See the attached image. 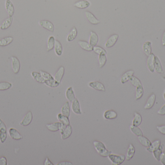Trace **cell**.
I'll return each instance as SVG.
<instances>
[{"instance_id":"cell-2","label":"cell","mask_w":165,"mask_h":165,"mask_svg":"<svg viewBox=\"0 0 165 165\" xmlns=\"http://www.w3.org/2000/svg\"><path fill=\"white\" fill-rule=\"evenodd\" d=\"M109 160L112 164L114 165H120L122 164L126 160V156L124 155L112 154L111 153L108 157Z\"/></svg>"},{"instance_id":"cell-55","label":"cell","mask_w":165,"mask_h":165,"mask_svg":"<svg viewBox=\"0 0 165 165\" xmlns=\"http://www.w3.org/2000/svg\"></svg>"},{"instance_id":"cell-14","label":"cell","mask_w":165,"mask_h":165,"mask_svg":"<svg viewBox=\"0 0 165 165\" xmlns=\"http://www.w3.org/2000/svg\"><path fill=\"white\" fill-rule=\"evenodd\" d=\"M5 8L9 17H12L15 13V7L12 2L10 0H6Z\"/></svg>"},{"instance_id":"cell-49","label":"cell","mask_w":165,"mask_h":165,"mask_svg":"<svg viewBox=\"0 0 165 165\" xmlns=\"http://www.w3.org/2000/svg\"><path fill=\"white\" fill-rule=\"evenodd\" d=\"M7 161L6 157H0V165H7Z\"/></svg>"},{"instance_id":"cell-25","label":"cell","mask_w":165,"mask_h":165,"mask_svg":"<svg viewBox=\"0 0 165 165\" xmlns=\"http://www.w3.org/2000/svg\"><path fill=\"white\" fill-rule=\"evenodd\" d=\"M143 118L139 113L135 112L134 114V118L132 121V125L134 126H139L142 124Z\"/></svg>"},{"instance_id":"cell-40","label":"cell","mask_w":165,"mask_h":165,"mask_svg":"<svg viewBox=\"0 0 165 165\" xmlns=\"http://www.w3.org/2000/svg\"><path fill=\"white\" fill-rule=\"evenodd\" d=\"M143 93H144V89L143 85L136 88L135 100H138L140 99L143 97Z\"/></svg>"},{"instance_id":"cell-1","label":"cell","mask_w":165,"mask_h":165,"mask_svg":"<svg viewBox=\"0 0 165 165\" xmlns=\"http://www.w3.org/2000/svg\"><path fill=\"white\" fill-rule=\"evenodd\" d=\"M93 145L98 154L103 157H108L112 153V151L107 150L106 146L102 142L95 140L93 142Z\"/></svg>"},{"instance_id":"cell-36","label":"cell","mask_w":165,"mask_h":165,"mask_svg":"<svg viewBox=\"0 0 165 165\" xmlns=\"http://www.w3.org/2000/svg\"><path fill=\"white\" fill-rule=\"evenodd\" d=\"M55 52L57 55L60 56L62 53L63 47L61 43L59 41L55 40L54 46Z\"/></svg>"},{"instance_id":"cell-41","label":"cell","mask_w":165,"mask_h":165,"mask_svg":"<svg viewBox=\"0 0 165 165\" xmlns=\"http://www.w3.org/2000/svg\"><path fill=\"white\" fill-rule=\"evenodd\" d=\"M44 84L46 86L50 88H56L58 87L60 85V83L55 81L54 78L53 79L48 80V81H45Z\"/></svg>"},{"instance_id":"cell-9","label":"cell","mask_w":165,"mask_h":165,"mask_svg":"<svg viewBox=\"0 0 165 165\" xmlns=\"http://www.w3.org/2000/svg\"><path fill=\"white\" fill-rule=\"evenodd\" d=\"M119 36V35L117 34L112 35L106 42L105 45V47L108 49L112 47L118 40Z\"/></svg>"},{"instance_id":"cell-11","label":"cell","mask_w":165,"mask_h":165,"mask_svg":"<svg viewBox=\"0 0 165 165\" xmlns=\"http://www.w3.org/2000/svg\"><path fill=\"white\" fill-rule=\"evenodd\" d=\"M85 15L87 20L90 23L93 25H97L100 23V21L96 18V17L92 13L89 11H86L85 12Z\"/></svg>"},{"instance_id":"cell-31","label":"cell","mask_w":165,"mask_h":165,"mask_svg":"<svg viewBox=\"0 0 165 165\" xmlns=\"http://www.w3.org/2000/svg\"><path fill=\"white\" fill-rule=\"evenodd\" d=\"M57 118L61 124L65 126H68L69 125H70V122L69 117L63 115L61 113L58 114Z\"/></svg>"},{"instance_id":"cell-13","label":"cell","mask_w":165,"mask_h":165,"mask_svg":"<svg viewBox=\"0 0 165 165\" xmlns=\"http://www.w3.org/2000/svg\"><path fill=\"white\" fill-rule=\"evenodd\" d=\"M134 71L132 70H128L124 73L120 78L121 83L122 84H125V83L128 81L129 79H131V78L134 76Z\"/></svg>"},{"instance_id":"cell-47","label":"cell","mask_w":165,"mask_h":165,"mask_svg":"<svg viewBox=\"0 0 165 165\" xmlns=\"http://www.w3.org/2000/svg\"><path fill=\"white\" fill-rule=\"evenodd\" d=\"M157 129L160 133L165 135V125L161 126H157Z\"/></svg>"},{"instance_id":"cell-50","label":"cell","mask_w":165,"mask_h":165,"mask_svg":"<svg viewBox=\"0 0 165 165\" xmlns=\"http://www.w3.org/2000/svg\"><path fill=\"white\" fill-rule=\"evenodd\" d=\"M159 161L161 164L165 165V153H162L160 157Z\"/></svg>"},{"instance_id":"cell-38","label":"cell","mask_w":165,"mask_h":165,"mask_svg":"<svg viewBox=\"0 0 165 165\" xmlns=\"http://www.w3.org/2000/svg\"><path fill=\"white\" fill-rule=\"evenodd\" d=\"M55 39L53 36H50L47 41V52H50L54 48Z\"/></svg>"},{"instance_id":"cell-34","label":"cell","mask_w":165,"mask_h":165,"mask_svg":"<svg viewBox=\"0 0 165 165\" xmlns=\"http://www.w3.org/2000/svg\"><path fill=\"white\" fill-rule=\"evenodd\" d=\"M33 78V79L35 81H36L37 82L40 83H44L45 80L42 76V75L40 73L37 72H32L31 74Z\"/></svg>"},{"instance_id":"cell-33","label":"cell","mask_w":165,"mask_h":165,"mask_svg":"<svg viewBox=\"0 0 165 165\" xmlns=\"http://www.w3.org/2000/svg\"><path fill=\"white\" fill-rule=\"evenodd\" d=\"M14 40V38L12 36H7L2 38L0 40V47H6L8 46L12 43Z\"/></svg>"},{"instance_id":"cell-28","label":"cell","mask_w":165,"mask_h":165,"mask_svg":"<svg viewBox=\"0 0 165 165\" xmlns=\"http://www.w3.org/2000/svg\"><path fill=\"white\" fill-rule=\"evenodd\" d=\"M161 144L160 140H155L153 142H152L151 145L149 147L146 148V150L148 152L153 153V152L157 150L160 147V146Z\"/></svg>"},{"instance_id":"cell-52","label":"cell","mask_w":165,"mask_h":165,"mask_svg":"<svg viewBox=\"0 0 165 165\" xmlns=\"http://www.w3.org/2000/svg\"><path fill=\"white\" fill-rule=\"evenodd\" d=\"M44 165H53L54 164L52 163L51 161H50L48 157H46V160L44 161Z\"/></svg>"},{"instance_id":"cell-10","label":"cell","mask_w":165,"mask_h":165,"mask_svg":"<svg viewBox=\"0 0 165 165\" xmlns=\"http://www.w3.org/2000/svg\"><path fill=\"white\" fill-rule=\"evenodd\" d=\"M72 110L74 113L77 115L82 114L81 110L80 104L77 99L75 98L72 103Z\"/></svg>"},{"instance_id":"cell-26","label":"cell","mask_w":165,"mask_h":165,"mask_svg":"<svg viewBox=\"0 0 165 165\" xmlns=\"http://www.w3.org/2000/svg\"><path fill=\"white\" fill-rule=\"evenodd\" d=\"M154 71L158 74H162L163 72V69L161 61L157 56H155Z\"/></svg>"},{"instance_id":"cell-54","label":"cell","mask_w":165,"mask_h":165,"mask_svg":"<svg viewBox=\"0 0 165 165\" xmlns=\"http://www.w3.org/2000/svg\"><path fill=\"white\" fill-rule=\"evenodd\" d=\"M163 98H164V100L165 101V93H164V94H163Z\"/></svg>"},{"instance_id":"cell-20","label":"cell","mask_w":165,"mask_h":165,"mask_svg":"<svg viewBox=\"0 0 165 165\" xmlns=\"http://www.w3.org/2000/svg\"><path fill=\"white\" fill-rule=\"evenodd\" d=\"M65 73V68L63 66L60 67L55 75L54 79L58 83H60Z\"/></svg>"},{"instance_id":"cell-48","label":"cell","mask_w":165,"mask_h":165,"mask_svg":"<svg viewBox=\"0 0 165 165\" xmlns=\"http://www.w3.org/2000/svg\"><path fill=\"white\" fill-rule=\"evenodd\" d=\"M157 114L162 116L165 115V104H164V105L158 110Z\"/></svg>"},{"instance_id":"cell-15","label":"cell","mask_w":165,"mask_h":165,"mask_svg":"<svg viewBox=\"0 0 165 165\" xmlns=\"http://www.w3.org/2000/svg\"><path fill=\"white\" fill-rule=\"evenodd\" d=\"M99 36L97 34L93 31H90V37L89 40V43L90 44V45L92 47L97 46V45L99 42Z\"/></svg>"},{"instance_id":"cell-4","label":"cell","mask_w":165,"mask_h":165,"mask_svg":"<svg viewBox=\"0 0 165 165\" xmlns=\"http://www.w3.org/2000/svg\"><path fill=\"white\" fill-rule=\"evenodd\" d=\"M155 56L153 53L148 56L147 60V67L149 71L151 73L154 72V62H155Z\"/></svg>"},{"instance_id":"cell-24","label":"cell","mask_w":165,"mask_h":165,"mask_svg":"<svg viewBox=\"0 0 165 165\" xmlns=\"http://www.w3.org/2000/svg\"><path fill=\"white\" fill-rule=\"evenodd\" d=\"M13 18L12 17H9L3 21V23L0 26V30H6L8 29L12 24Z\"/></svg>"},{"instance_id":"cell-32","label":"cell","mask_w":165,"mask_h":165,"mask_svg":"<svg viewBox=\"0 0 165 165\" xmlns=\"http://www.w3.org/2000/svg\"><path fill=\"white\" fill-rule=\"evenodd\" d=\"M138 137V140H139L140 143L144 147L147 148L151 145V142L145 137H144L143 136H139Z\"/></svg>"},{"instance_id":"cell-18","label":"cell","mask_w":165,"mask_h":165,"mask_svg":"<svg viewBox=\"0 0 165 165\" xmlns=\"http://www.w3.org/2000/svg\"><path fill=\"white\" fill-rule=\"evenodd\" d=\"M46 128L51 132H55L60 130L61 126V123L60 122H57L52 124H47Z\"/></svg>"},{"instance_id":"cell-44","label":"cell","mask_w":165,"mask_h":165,"mask_svg":"<svg viewBox=\"0 0 165 165\" xmlns=\"http://www.w3.org/2000/svg\"><path fill=\"white\" fill-rule=\"evenodd\" d=\"M93 51L96 53V54L98 55L100 54H107V52L105 49H103V47H100V46H95L93 47Z\"/></svg>"},{"instance_id":"cell-30","label":"cell","mask_w":165,"mask_h":165,"mask_svg":"<svg viewBox=\"0 0 165 165\" xmlns=\"http://www.w3.org/2000/svg\"><path fill=\"white\" fill-rule=\"evenodd\" d=\"M60 111H61V113L62 114L69 117L70 114H71V109H70L69 103L68 102H66L62 106Z\"/></svg>"},{"instance_id":"cell-39","label":"cell","mask_w":165,"mask_h":165,"mask_svg":"<svg viewBox=\"0 0 165 165\" xmlns=\"http://www.w3.org/2000/svg\"><path fill=\"white\" fill-rule=\"evenodd\" d=\"M163 146L161 144L160 147L158 148L157 150H155L153 152V155L155 158V160L157 161H159L160 157L163 153Z\"/></svg>"},{"instance_id":"cell-17","label":"cell","mask_w":165,"mask_h":165,"mask_svg":"<svg viewBox=\"0 0 165 165\" xmlns=\"http://www.w3.org/2000/svg\"><path fill=\"white\" fill-rule=\"evenodd\" d=\"M155 100H156V96L154 93H152L150 96V97H149L145 105L144 106V109L150 110L151 108H152L153 106H154Z\"/></svg>"},{"instance_id":"cell-51","label":"cell","mask_w":165,"mask_h":165,"mask_svg":"<svg viewBox=\"0 0 165 165\" xmlns=\"http://www.w3.org/2000/svg\"><path fill=\"white\" fill-rule=\"evenodd\" d=\"M74 164L71 162H68V161H63V162H61L59 163L58 164H57V165H74Z\"/></svg>"},{"instance_id":"cell-19","label":"cell","mask_w":165,"mask_h":165,"mask_svg":"<svg viewBox=\"0 0 165 165\" xmlns=\"http://www.w3.org/2000/svg\"><path fill=\"white\" fill-rule=\"evenodd\" d=\"M72 126H71L70 125H69L67 126L64 131L61 133H60L61 135V139L63 140H65L68 139L72 135Z\"/></svg>"},{"instance_id":"cell-3","label":"cell","mask_w":165,"mask_h":165,"mask_svg":"<svg viewBox=\"0 0 165 165\" xmlns=\"http://www.w3.org/2000/svg\"><path fill=\"white\" fill-rule=\"evenodd\" d=\"M7 128L4 122L0 119V142L4 143L7 139Z\"/></svg>"},{"instance_id":"cell-42","label":"cell","mask_w":165,"mask_h":165,"mask_svg":"<svg viewBox=\"0 0 165 165\" xmlns=\"http://www.w3.org/2000/svg\"><path fill=\"white\" fill-rule=\"evenodd\" d=\"M99 67L100 68H103L104 65H105L107 62V56L106 54H100L99 55Z\"/></svg>"},{"instance_id":"cell-22","label":"cell","mask_w":165,"mask_h":165,"mask_svg":"<svg viewBox=\"0 0 165 165\" xmlns=\"http://www.w3.org/2000/svg\"><path fill=\"white\" fill-rule=\"evenodd\" d=\"M65 96L67 99L72 102L76 98L72 87H69L67 88L66 91Z\"/></svg>"},{"instance_id":"cell-46","label":"cell","mask_w":165,"mask_h":165,"mask_svg":"<svg viewBox=\"0 0 165 165\" xmlns=\"http://www.w3.org/2000/svg\"><path fill=\"white\" fill-rule=\"evenodd\" d=\"M40 73L42 75V76L43 77L45 81H48V80L53 79L54 78H53V76H52L50 74L46 72H45V71H40Z\"/></svg>"},{"instance_id":"cell-43","label":"cell","mask_w":165,"mask_h":165,"mask_svg":"<svg viewBox=\"0 0 165 165\" xmlns=\"http://www.w3.org/2000/svg\"><path fill=\"white\" fill-rule=\"evenodd\" d=\"M129 82H131V84L135 87L137 88L139 86L143 85L140 80L138 78H137L136 76H133L131 78V79H129Z\"/></svg>"},{"instance_id":"cell-21","label":"cell","mask_w":165,"mask_h":165,"mask_svg":"<svg viewBox=\"0 0 165 165\" xmlns=\"http://www.w3.org/2000/svg\"><path fill=\"white\" fill-rule=\"evenodd\" d=\"M135 151H136V150H135L134 146L132 144H130L129 147L128 148L127 152H126V159L128 161L131 160L134 156Z\"/></svg>"},{"instance_id":"cell-16","label":"cell","mask_w":165,"mask_h":165,"mask_svg":"<svg viewBox=\"0 0 165 165\" xmlns=\"http://www.w3.org/2000/svg\"><path fill=\"white\" fill-rule=\"evenodd\" d=\"M117 112L114 110H107L103 113V117L106 120H111L116 119L117 117Z\"/></svg>"},{"instance_id":"cell-5","label":"cell","mask_w":165,"mask_h":165,"mask_svg":"<svg viewBox=\"0 0 165 165\" xmlns=\"http://www.w3.org/2000/svg\"><path fill=\"white\" fill-rule=\"evenodd\" d=\"M11 64H12V68L14 73L15 74H18L20 72V60L15 56H12Z\"/></svg>"},{"instance_id":"cell-29","label":"cell","mask_w":165,"mask_h":165,"mask_svg":"<svg viewBox=\"0 0 165 165\" xmlns=\"http://www.w3.org/2000/svg\"><path fill=\"white\" fill-rule=\"evenodd\" d=\"M143 50L147 56L152 53V43L150 41L145 42L143 46Z\"/></svg>"},{"instance_id":"cell-37","label":"cell","mask_w":165,"mask_h":165,"mask_svg":"<svg viewBox=\"0 0 165 165\" xmlns=\"http://www.w3.org/2000/svg\"><path fill=\"white\" fill-rule=\"evenodd\" d=\"M130 130L133 134H134L137 137L143 136V132L139 127V126H134L133 125H131L130 126Z\"/></svg>"},{"instance_id":"cell-45","label":"cell","mask_w":165,"mask_h":165,"mask_svg":"<svg viewBox=\"0 0 165 165\" xmlns=\"http://www.w3.org/2000/svg\"><path fill=\"white\" fill-rule=\"evenodd\" d=\"M12 84L9 82H0V91H6L12 87Z\"/></svg>"},{"instance_id":"cell-53","label":"cell","mask_w":165,"mask_h":165,"mask_svg":"<svg viewBox=\"0 0 165 165\" xmlns=\"http://www.w3.org/2000/svg\"><path fill=\"white\" fill-rule=\"evenodd\" d=\"M162 46H165V31L163 33L162 38Z\"/></svg>"},{"instance_id":"cell-8","label":"cell","mask_w":165,"mask_h":165,"mask_svg":"<svg viewBox=\"0 0 165 165\" xmlns=\"http://www.w3.org/2000/svg\"><path fill=\"white\" fill-rule=\"evenodd\" d=\"M89 87L92 89L100 91V92H105V87L103 83L100 81H92L88 83Z\"/></svg>"},{"instance_id":"cell-12","label":"cell","mask_w":165,"mask_h":165,"mask_svg":"<svg viewBox=\"0 0 165 165\" xmlns=\"http://www.w3.org/2000/svg\"><path fill=\"white\" fill-rule=\"evenodd\" d=\"M9 135L13 140H20L23 139V137L19 133L18 131L15 129L14 128H10L9 129Z\"/></svg>"},{"instance_id":"cell-23","label":"cell","mask_w":165,"mask_h":165,"mask_svg":"<svg viewBox=\"0 0 165 165\" xmlns=\"http://www.w3.org/2000/svg\"><path fill=\"white\" fill-rule=\"evenodd\" d=\"M90 5V3L86 0H81L77 1L74 4V6L78 8L84 9L88 7Z\"/></svg>"},{"instance_id":"cell-7","label":"cell","mask_w":165,"mask_h":165,"mask_svg":"<svg viewBox=\"0 0 165 165\" xmlns=\"http://www.w3.org/2000/svg\"><path fill=\"white\" fill-rule=\"evenodd\" d=\"M39 24L41 26L45 29L52 33L54 32V25L53 23H52L50 21L47 20H42L39 21Z\"/></svg>"},{"instance_id":"cell-6","label":"cell","mask_w":165,"mask_h":165,"mask_svg":"<svg viewBox=\"0 0 165 165\" xmlns=\"http://www.w3.org/2000/svg\"><path fill=\"white\" fill-rule=\"evenodd\" d=\"M32 119H33V114L32 112L31 111H29L22 119V121L20 123V125L23 126H28L31 124Z\"/></svg>"},{"instance_id":"cell-35","label":"cell","mask_w":165,"mask_h":165,"mask_svg":"<svg viewBox=\"0 0 165 165\" xmlns=\"http://www.w3.org/2000/svg\"><path fill=\"white\" fill-rule=\"evenodd\" d=\"M77 30L75 27H74L72 28V30H71V32H70L69 33L67 38V41L68 42H71L74 41V39L77 38Z\"/></svg>"},{"instance_id":"cell-27","label":"cell","mask_w":165,"mask_h":165,"mask_svg":"<svg viewBox=\"0 0 165 165\" xmlns=\"http://www.w3.org/2000/svg\"><path fill=\"white\" fill-rule=\"evenodd\" d=\"M79 46H80L81 49L86 52H92L93 51V47L90 45V44L88 42L85 41L80 40L78 41Z\"/></svg>"}]
</instances>
